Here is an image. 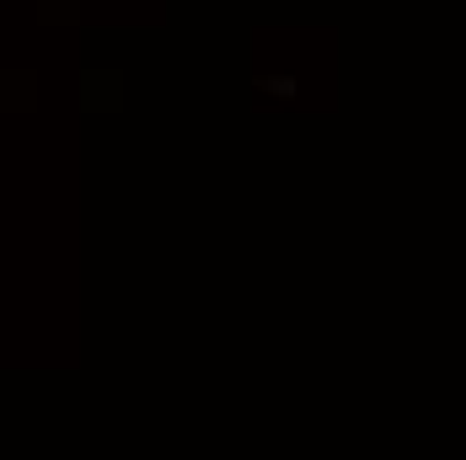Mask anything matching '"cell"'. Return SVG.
Returning <instances> with one entry per match:
<instances>
[{
	"label": "cell",
	"instance_id": "obj_1",
	"mask_svg": "<svg viewBox=\"0 0 466 460\" xmlns=\"http://www.w3.org/2000/svg\"><path fill=\"white\" fill-rule=\"evenodd\" d=\"M263 92H274V96H295V81H289V75H279V81H263Z\"/></svg>",
	"mask_w": 466,
	"mask_h": 460
}]
</instances>
